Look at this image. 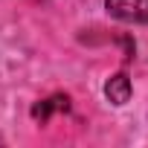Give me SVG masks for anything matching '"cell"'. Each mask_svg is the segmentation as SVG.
<instances>
[{"instance_id":"6da1fadb","label":"cell","mask_w":148,"mask_h":148,"mask_svg":"<svg viewBox=\"0 0 148 148\" xmlns=\"http://www.w3.org/2000/svg\"><path fill=\"white\" fill-rule=\"evenodd\" d=\"M105 9L122 23H148V0H105Z\"/></svg>"},{"instance_id":"7a4b0ae2","label":"cell","mask_w":148,"mask_h":148,"mask_svg":"<svg viewBox=\"0 0 148 148\" xmlns=\"http://www.w3.org/2000/svg\"><path fill=\"white\" fill-rule=\"evenodd\" d=\"M131 93H134V87H131L128 73H116V76H110V79L105 82V96H108V102L116 105V108L128 105V102H131Z\"/></svg>"},{"instance_id":"3957f363","label":"cell","mask_w":148,"mask_h":148,"mask_svg":"<svg viewBox=\"0 0 148 148\" xmlns=\"http://www.w3.org/2000/svg\"><path fill=\"white\" fill-rule=\"evenodd\" d=\"M67 102H70L67 96H55V99H47L44 105H38V108H35V116H41V119H47L52 108H70Z\"/></svg>"}]
</instances>
